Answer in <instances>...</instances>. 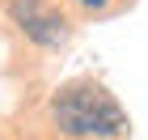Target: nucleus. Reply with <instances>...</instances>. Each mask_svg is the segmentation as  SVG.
Listing matches in <instances>:
<instances>
[{
    "label": "nucleus",
    "instance_id": "f257e3e1",
    "mask_svg": "<svg viewBox=\"0 0 148 140\" xmlns=\"http://www.w3.org/2000/svg\"><path fill=\"white\" fill-rule=\"evenodd\" d=\"M55 123L64 136H119L127 128L123 110L114 106L110 93L97 85H76V89L55 98Z\"/></svg>",
    "mask_w": 148,
    "mask_h": 140
},
{
    "label": "nucleus",
    "instance_id": "f03ea898",
    "mask_svg": "<svg viewBox=\"0 0 148 140\" xmlns=\"http://www.w3.org/2000/svg\"><path fill=\"white\" fill-rule=\"evenodd\" d=\"M9 17L21 26L25 38H34L38 47H59L64 38H68L64 17H59L55 9H47L42 0H13V4H9Z\"/></svg>",
    "mask_w": 148,
    "mask_h": 140
},
{
    "label": "nucleus",
    "instance_id": "7ed1b4c3",
    "mask_svg": "<svg viewBox=\"0 0 148 140\" xmlns=\"http://www.w3.org/2000/svg\"><path fill=\"white\" fill-rule=\"evenodd\" d=\"M80 4H85V9H102L106 0H80Z\"/></svg>",
    "mask_w": 148,
    "mask_h": 140
}]
</instances>
